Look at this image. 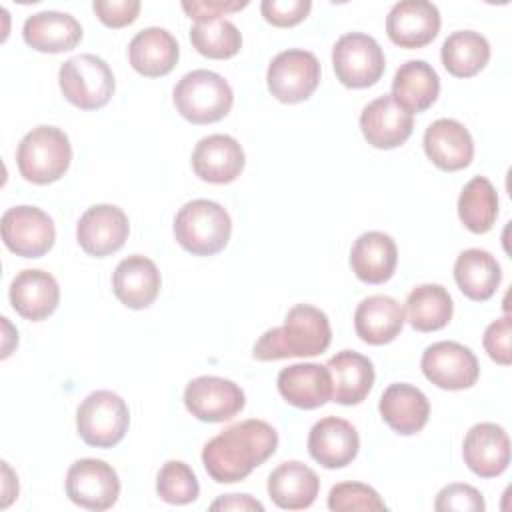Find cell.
Instances as JSON below:
<instances>
[{
    "mask_svg": "<svg viewBox=\"0 0 512 512\" xmlns=\"http://www.w3.org/2000/svg\"><path fill=\"white\" fill-rule=\"evenodd\" d=\"M278 448V432L264 420L248 418L224 428L202 448V464L218 484L240 482Z\"/></svg>",
    "mask_w": 512,
    "mask_h": 512,
    "instance_id": "obj_1",
    "label": "cell"
},
{
    "mask_svg": "<svg viewBox=\"0 0 512 512\" xmlns=\"http://www.w3.org/2000/svg\"><path fill=\"white\" fill-rule=\"evenodd\" d=\"M332 342V328L328 316L312 304H296L286 316L284 324L266 330L252 348V358L258 362H272L284 358H308L326 352Z\"/></svg>",
    "mask_w": 512,
    "mask_h": 512,
    "instance_id": "obj_2",
    "label": "cell"
},
{
    "mask_svg": "<svg viewBox=\"0 0 512 512\" xmlns=\"http://www.w3.org/2000/svg\"><path fill=\"white\" fill-rule=\"evenodd\" d=\"M232 220L226 208L214 200L196 198L186 202L174 218L176 242L194 256H214L226 248Z\"/></svg>",
    "mask_w": 512,
    "mask_h": 512,
    "instance_id": "obj_3",
    "label": "cell"
},
{
    "mask_svg": "<svg viewBox=\"0 0 512 512\" xmlns=\"http://www.w3.org/2000/svg\"><path fill=\"white\" fill-rule=\"evenodd\" d=\"M72 162L68 134L56 126H36L24 134L16 148V164L24 180L50 184L60 180Z\"/></svg>",
    "mask_w": 512,
    "mask_h": 512,
    "instance_id": "obj_4",
    "label": "cell"
},
{
    "mask_svg": "<svg viewBox=\"0 0 512 512\" xmlns=\"http://www.w3.org/2000/svg\"><path fill=\"white\" fill-rule=\"evenodd\" d=\"M172 98L178 114L192 124L218 122L234 104V92L228 80L204 68L184 74L174 86Z\"/></svg>",
    "mask_w": 512,
    "mask_h": 512,
    "instance_id": "obj_5",
    "label": "cell"
},
{
    "mask_svg": "<svg viewBox=\"0 0 512 512\" xmlns=\"http://www.w3.org/2000/svg\"><path fill=\"white\" fill-rule=\"evenodd\" d=\"M58 84L64 98L80 110L104 108L116 88L110 66L96 54L68 58L58 70Z\"/></svg>",
    "mask_w": 512,
    "mask_h": 512,
    "instance_id": "obj_6",
    "label": "cell"
},
{
    "mask_svg": "<svg viewBox=\"0 0 512 512\" xmlns=\"http://www.w3.org/2000/svg\"><path fill=\"white\" fill-rule=\"evenodd\" d=\"M130 410L112 390L90 392L76 410L78 436L94 448H112L128 432Z\"/></svg>",
    "mask_w": 512,
    "mask_h": 512,
    "instance_id": "obj_7",
    "label": "cell"
},
{
    "mask_svg": "<svg viewBox=\"0 0 512 512\" xmlns=\"http://www.w3.org/2000/svg\"><path fill=\"white\" fill-rule=\"evenodd\" d=\"M332 66L336 78L346 88H368L382 78L386 58L372 36L364 32H348L342 34L332 48Z\"/></svg>",
    "mask_w": 512,
    "mask_h": 512,
    "instance_id": "obj_8",
    "label": "cell"
},
{
    "mask_svg": "<svg viewBox=\"0 0 512 512\" xmlns=\"http://www.w3.org/2000/svg\"><path fill=\"white\" fill-rule=\"evenodd\" d=\"M266 84L278 102H304L320 84V62L308 50L288 48L270 60Z\"/></svg>",
    "mask_w": 512,
    "mask_h": 512,
    "instance_id": "obj_9",
    "label": "cell"
},
{
    "mask_svg": "<svg viewBox=\"0 0 512 512\" xmlns=\"http://www.w3.org/2000/svg\"><path fill=\"white\" fill-rule=\"evenodd\" d=\"M2 240L10 252L22 258L44 256L56 240L52 218L38 206H14L2 214Z\"/></svg>",
    "mask_w": 512,
    "mask_h": 512,
    "instance_id": "obj_10",
    "label": "cell"
},
{
    "mask_svg": "<svg viewBox=\"0 0 512 512\" xmlns=\"http://www.w3.org/2000/svg\"><path fill=\"white\" fill-rule=\"evenodd\" d=\"M66 496L80 508L102 512L116 504L120 496V478L108 462L80 458L68 468Z\"/></svg>",
    "mask_w": 512,
    "mask_h": 512,
    "instance_id": "obj_11",
    "label": "cell"
},
{
    "mask_svg": "<svg viewBox=\"0 0 512 512\" xmlns=\"http://www.w3.org/2000/svg\"><path fill=\"white\" fill-rule=\"evenodd\" d=\"M424 376L442 390H464L478 382L480 364L474 352L454 340L430 344L420 360Z\"/></svg>",
    "mask_w": 512,
    "mask_h": 512,
    "instance_id": "obj_12",
    "label": "cell"
},
{
    "mask_svg": "<svg viewBox=\"0 0 512 512\" xmlns=\"http://www.w3.org/2000/svg\"><path fill=\"white\" fill-rule=\"evenodd\" d=\"M244 390L222 376H198L184 388L186 410L202 422H226L242 412Z\"/></svg>",
    "mask_w": 512,
    "mask_h": 512,
    "instance_id": "obj_13",
    "label": "cell"
},
{
    "mask_svg": "<svg viewBox=\"0 0 512 512\" xmlns=\"http://www.w3.org/2000/svg\"><path fill=\"white\" fill-rule=\"evenodd\" d=\"M130 224L122 208L114 204L90 206L76 224V240L88 256L104 258L118 252L128 240Z\"/></svg>",
    "mask_w": 512,
    "mask_h": 512,
    "instance_id": "obj_14",
    "label": "cell"
},
{
    "mask_svg": "<svg viewBox=\"0 0 512 512\" xmlns=\"http://www.w3.org/2000/svg\"><path fill=\"white\" fill-rule=\"evenodd\" d=\"M440 12L428 0L396 2L386 16V34L400 48H422L440 32Z\"/></svg>",
    "mask_w": 512,
    "mask_h": 512,
    "instance_id": "obj_15",
    "label": "cell"
},
{
    "mask_svg": "<svg viewBox=\"0 0 512 512\" xmlns=\"http://www.w3.org/2000/svg\"><path fill=\"white\" fill-rule=\"evenodd\" d=\"M360 130L370 146L392 150L410 138L414 114L406 112L390 94H384L362 108Z\"/></svg>",
    "mask_w": 512,
    "mask_h": 512,
    "instance_id": "obj_16",
    "label": "cell"
},
{
    "mask_svg": "<svg viewBox=\"0 0 512 512\" xmlns=\"http://www.w3.org/2000/svg\"><path fill=\"white\" fill-rule=\"evenodd\" d=\"M246 164L240 142L228 134H210L198 140L192 150L194 174L210 184L234 182Z\"/></svg>",
    "mask_w": 512,
    "mask_h": 512,
    "instance_id": "obj_17",
    "label": "cell"
},
{
    "mask_svg": "<svg viewBox=\"0 0 512 512\" xmlns=\"http://www.w3.org/2000/svg\"><path fill=\"white\" fill-rule=\"evenodd\" d=\"M464 464L480 478H496L510 464L508 432L494 422L474 424L462 444Z\"/></svg>",
    "mask_w": 512,
    "mask_h": 512,
    "instance_id": "obj_18",
    "label": "cell"
},
{
    "mask_svg": "<svg viewBox=\"0 0 512 512\" xmlns=\"http://www.w3.org/2000/svg\"><path fill=\"white\" fill-rule=\"evenodd\" d=\"M360 450V436L356 428L338 416L318 420L308 434V452L324 468L348 466Z\"/></svg>",
    "mask_w": 512,
    "mask_h": 512,
    "instance_id": "obj_19",
    "label": "cell"
},
{
    "mask_svg": "<svg viewBox=\"0 0 512 512\" xmlns=\"http://www.w3.org/2000/svg\"><path fill=\"white\" fill-rule=\"evenodd\" d=\"M424 152L436 168L456 172L470 166L474 158V140L462 122L454 118H438L424 132Z\"/></svg>",
    "mask_w": 512,
    "mask_h": 512,
    "instance_id": "obj_20",
    "label": "cell"
},
{
    "mask_svg": "<svg viewBox=\"0 0 512 512\" xmlns=\"http://www.w3.org/2000/svg\"><path fill=\"white\" fill-rule=\"evenodd\" d=\"M12 308L26 320H46L60 302V286L56 278L40 268H26L14 276L8 292Z\"/></svg>",
    "mask_w": 512,
    "mask_h": 512,
    "instance_id": "obj_21",
    "label": "cell"
},
{
    "mask_svg": "<svg viewBox=\"0 0 512 512\" xmlns=\"http://www.w3.org/2000/svg\"><path fill=\"white\" fill-rule=\"evenodd\" d=\"M160 286L162 276L158 266L142 254L120 260L112 274L114 296L132 310L148 308L158 298Z\"/></svg>",
    "mask_w": 512,
    "mask_h": 512,
    "instance_id": "obj_22",
    "label": "cell"
},
{
    "mask_svg": "<svg viewBox=\"0 0 512 512\" xmlns=\"http://www.w3.org/2000/svg\"><path fill=\"white\" fill-rule=\"evenodd\" d=\"M280 396L302 410H314L332 400L330 370L316 362H302L282 368L278 374Z\"/></svg>",
    "mask_w": 512,
    "mask_h": 512,
    "instance_id": "obj_23",
    "label": "cell"
},
{
    "mask_svg": "<svg viewBox=\"0 0 512 512\" xmlns=\"http://www.w3.org/2000/svg\"><path fill=\"white\" fill-rule=\"evenodd\" d=\"M22 36L24 42L38 52L60 54L76 48L82 40V26L68 12L42 10L24 20Z\"/></svg>",
    "mask_w": 512,
    "mask_h": 512,
    "instance_id": "obj_24",
    "label": "cell"
},
{
    "mask_svg": "<svg viewBox=\"0 0 512 512\" xmlns=\"http://www.w3.org/2000/svg\"><path fill=\"white\" fill-rule=\"evenodd\" d=\"M398 248L390 234L370 230L360 234L350 250V266L358 280L366 284H384L394 276Z\"/></svg>",
    "mask_w": 512,
    "mask_h": 512,
    "instance_id": "obj_25",
    "label": "cell"
},
{
    "mask_svg": "<svg viewBox=\"0 0 512 512\" xmlns=\"http://www.w3.org/2000/svg\"><path fill=\"white\" fill-rule=\"evenodd\" d=\"M382 420L398 434L412 436L420 432L430 416V402L426 394L404 382L390 384L378 402Z\"/></svg>",
    "mask_w": 512,
    "mask_h": 512,
    "instance_id": "obj_26",
    "label": "cell"
},
{
    "mask_svg": "<svg viewBox=\"0 0 512 512\" xmlns=\"http://www.w3.org/2000/svg\"><path fill=\"white\" fill-rule=\"evenodd\" d=\"M320 492L318 474L298 460L278 464L268 476V496L282 510H304Z\"/></svg>",
    "mask_w": 512,
    "mask_h": 512,
    "instance_id": "obj_27",
    "label": "cell"
},
{
    "mask_svg": "<svg viewBox=\"0 0 512 512\" xmlns=\"http://www.w3.org/2000/svg\"><path fill=\"white\" fill-rule=\"evenodd\" d=\"M180 56L176 38L160 26H150L140 30L128 44L130 66L146 76L160 78L174 70Z\"/></svg>",
    "mask_w": 512,
    "mask_h": 512,
    "instance_id": "obj_28",
    "label": "cell"
},
{
    "mask_svg": "<svg viewBox=\"0 0 512 512\" xmlns=\"http://www.w3.org/2000/svg\"><path fill=\"white\" fill-rule=\"evenodd\" d=\"M404 320V308L396 298L374 294L358 304L354 312V330L362 342L382 346L402 332Z\"/></svg>",
    "mask_w": 512,
    "mask_h": 512,
    "instance_id": "obj_29",
    "label": "cell"
},
{
    "mask_svg": "<svg viewBox=\"0 0 512 512\" xmlns=\"http://www.w3.org/2000/svg\"><path fill=\"white\" fill-rule=\"evenodd\" d=\"M326 368L332 376V400L342 406L360 404L374 386V364L360 352H336L328 360Z\"/></svg>",
    "mask_w": 512,
    "mask_h": 512,
    "instance_id": "obj_30",
    "label": "cell"
},
{
    "mask_svg": "<svg viewBox=\"0 0 512 512\" xmlns=\"http://www.w3.org/2000/svg\"><path fill=\"white\" fill-rule=\"evenodd\" d=\"M440 94V78L426 60L404 62L392 80V98L410 114L428 110Z\"/></svg>",
    "mask_w": 512,
    "mask_h": 512,
    "instance_id": "obj_31",
    "label": "cell"
},
{
    "mask_svg": "<svg viewBox=\"0 0 512 512\" xmlns=\"http://www.w3.org/2000/svg\"><path fill=\"white\" fill-rule=\"evenodd\" d=\"M454 280L466 298L486 302L498 290L502 270L488 250L468 248L462 250L454 262Z\"/></svg>",
    "mask_w": 512,
    "mask_h": 512,
    "instance_id": "obj_32",
    "label": "cell"
},
{
    "mask_svg": "<svg viewBox=\"0 0 512 512\" xmlns=\"http://www.w3.org/2000/svg\"><path fill=\"white\" fill-rule=\"evenodd\" d=\"M454 314V302L448 290L440 284H420L406 298L404 316L418 332L442 330Z\"/></svg>",
    "mask_w": 512,
    "mask_h": 512,
    "instance_id": "obj_33",
    "label": "cell"
},
{
    "mask_svg": "<svg viewBox=\"0 0 512 512\" xmlns=\"http://www.w3.org/2000/svg\"><path fill=\"white\" fill-rule=\"evenodd\" d=\"M444 68L456 78L476 76L490 60V42L474 30L452 32L440 50Z\"/></svg>",
    "mask_w": 512,
    "mask_h": 512,
    "instance_id": "obj_34",
    "label": "cell"
},
{
    "mask_svg": "<svg viewBox=\"0 0 512 512\" xmlns=\"http://www.w3.org/2000/svg\"><path fill=\"white\" fill-rule=\"evenodd\" d=\"M458 218L474 234L492 230L498 218V192L484 176H474L458 196Z\"/></svg>",
    "mask_w": 512,
    "mask_h": 512,
    "instance_id": "obj_35",
    "label": "cell"
},
{
    "mask_svg": "<svg viewBox=\"0 0 512 512\" xmlns=\"http://www.w3.org/2000/svg\"><path fill=\"white\" fill-rule=\"evenodd\" d=\"M190 42L206 58L226 60L240 52L242 34L238 26L224 16L196 20L190 30Z\"/></svg>",
    "mask_w": 512,
    "mask_h": 512,
    "instance_id": "obj_36",
    "label": "cell"
},
{
    "mask_svg": "<svg viewBox=\"0 0 512 512\" xmlns=\"http://www.w3.org/2000/svg\"><path fill=\"white\" fill-rule=\"evenodd\" d=\"M156 492L168 504H190L200 494L194 470L182 460H168L156 476Z\"/></svg>",
    "mask_w": 512,
    "mask_h": 512,
    "instance_id": "obj_37",
    "label": "cell"
},
{
    "mask_svg": "<svg viewBox=\"0 0 512 512\" xmlns=\"http://www.w3.org/2000/svg\"><path fill=\"white\" fill-rule=\"evenodd\" d=\"M328 508L332 512H352V510H386V502L380 494L362 482H340L332 486L328 494Z\"/></svg>",
    "mask_w": 512,
    "mask_h": 512,
    "instance_id": "obj_38",
    "label": "cell"
},
{
    "mask_svg": "<svg viewBox=\"0 0 512 512\" xmlns=\"http://www.w3.org/2000/svg\"><path fill=\"white\" fill-rule=\"evenodd\" d=\"M434 508L438 512H450V510H458V512H482L486 508V502L480 494V490H476L470 484H448L444 486L438 494H436V502Z\"/></svg>",
    "mask_w": 512,
    "mask_h": 512,
    "instance_id": "obj_39",
    "label": "cell"
},
{
    "mask_svg": "<svg viewBox=\"0 0 512 512\" xmlns=\"http://www.w3.org/2000/svg\"><path fill=\"white\" fill-rule=\"evenodd\" d=\"M312 8L310 0H262L260 12L266 22L278 28L300 24Z\"/></svg>",
    "mask_w": 512,
    "mask_h": 512,
    "instance_id": "obj_40",
    "label": "cell"
},
{
    "mask_svg": "<svg viewBox=\"0 0 512 512\" xmlns=\"http://www.w3.org/2000/svg\"><path fill=\"white\" fill-rule=\"evenodd\" d=\"M510 330H512V322L510 316L504 314L502 318L494 320L492 324H488V328L484 330V350L488 352V356L500 364V366H510L512 362V352H510Z\"/></svg>",
    "mask_w": 512,
    "mask_h": 512,
    "instance_id": "obj_41",
    "label": "cell"
},
{
    "mask_svg": "<svg viewBox=\"0 0 512 512\" xmlns=\"http://www.w3.org/2000/svg\"><path fill=\"white\" fill-rule=\"evenodd\" d=\"M92 10L108 28H124L138 18L140 0H94Z\"/></svg>",
    "mask_w": 512,
    "mask_h": 512,
    "instance_id": "obj_42",
    "label": "cell"
},
{
    "mask_svg": "<svg viewBox=\"0 0 512 512\" xmlns=\"http://www.w3.org/2000/svg\"><path fill=\"white\" fill-rule=\"evenodd\" d=\"M248 2H232V0H192V2H182V10L196 20L202 18H216V16H224L230 12H238L242 8H246Z\"/></svg>",
    "mask_w": 512,
    "mask_h": 512,
    "instance_id": "obj_43",
    "label": "cell"
},
{
    "mask_svg": "<svg viewBox=\"0 0 512 512\" xmlns=\"http://www.w3.org/2000/svg\"><path fill=\"white\" fill-rule=\"evenodd\" d=\"M210 510H240V512H264L262 502L254 500L250 494H224L210 504Z\"/></svg>",
    "mask_w": 512,
    "mask_h": 512,
    "instance_id": "obj_44",
    "label": "cell"
}]
</instances>
